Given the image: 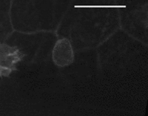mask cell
Returning <instances> with one entry per match:
<instances>
[{
	"instance_id": "obj_1",
	"label": "cell",
	"mask_w": 148,
	"mask_h": 116,
	"mask_svg": "<svg viewBox=\"0 0 148 116\" xmlns=\"http://www.w3.org/2000/svg\"><path fill=\"white\" fill-rule=\"evenodd\" d=\"M53 58L56 64L60 67H64L73 63L74 59L73 51L68 39L58 40L53 49Z\"/></svg>"
},
{
	"instance_id": "obj_2",
	"label": "cell",
	"mask_w": 148,
	"mask_h": 116,
	"mask_svg": "<svg viewBox=\"0 0 148 116\" xmlns=\"http://www.w3.org/2000/svg\"><path fill=\"white\" fill-rule=\"evenodd\" d=\"M23 56L16 47L0 44V67L12 71L16 63L22 59Z\"/></svg>"
},
{
	"instance_id": "obj_3",
	"label": "cell",
	"mask_w": 148,
	"mask_h": 116,
	"mask_svg": "<svg viewBox=\"0 0 148 116\" xmlns=\"http://www.w3.org/2000/svg\"><path fill=\"white\" fill-rule=\"evenodd\" d=\"M10 70H8L6 68H3V67H0V76H8L10 73H11Z\"/></svg>"
}]
</instances>
